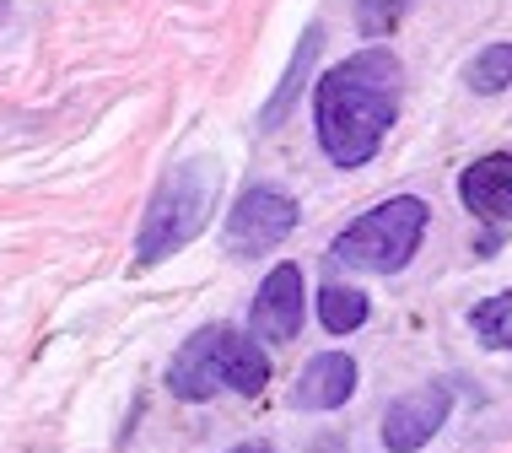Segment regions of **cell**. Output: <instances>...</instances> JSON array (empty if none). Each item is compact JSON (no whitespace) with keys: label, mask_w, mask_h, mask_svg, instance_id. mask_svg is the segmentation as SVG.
Listing matches in <instances>:
<instances>
[{"label":"cell","mask_w":512,"mask_h":453,"mask_svg":"<svg viewBox=\"0 0 512 453\" xmlns=\"http://www.w3.org/2000/svg\"><path fill=\"white\" fill-rule=\"evenodd\" d=\"M399 92H405V65L389 49H356L335 71L318 76L313 87V125L318 146L335 168H367L383 151V135L399 119Z\"/></svg>","instance_id":"obj_1"},{"label":"cell","mask_w":512,"mask_h":453,"mask_svg":"<svg viewBox=\"0 0 512 453\" xmlns=\"http://www.w3.org/2000/svg\"><path fill=\"white\" fill-rule=\"evenodd\" d=\"M216 189H221V173L211 157H195V162H178V168L157 184L146 216H141V238H135V259L141 265H157V259L178 254L184 243H195L205 222L216 211Z\"/></svg>","instance_id":"obj_2"},{"label":"cell","mask_w":512,"mask_h":453,"mask_svg":"<svg viewBox=\"0 0 512 453\" xmlns=\"http://www.w3.org/2000/svg\"><path fill=\"white\" fill-rule=\"evenodd\" d=\"M426 216L432 211L415 195H394V200L372 205L362 222H351L335 238V265L367 270V276H394V270H405L415 259V249H421Z\"/></svg>","instance_id":"obj_3"},{"label":"cell","mask_w":512,"mask_h":453,"mask_svg":"<svg viewBox=\"0 0 512 453\" xmlns=\"http://www.w3.org/2000/svg\"><path fill=\"white\" fill-rule=\"evenodd\" d=\"M297 200L281 195V189H248V195H238V205H232L227 216V249L238 259H259L270 254L275 243H286L297 232Z\"/></svg>","instance_id":"obj_4"},{"label":"cell","mask_w":512,"mask_h":453,"mask_svg":"<svg viewBox=\"0 0 512 453\" xmlns=\"http://www.w3.org/2000/svg\"><path fill=\"white\" fill-rule=\"evenodd\" d=\"M302 319H308V292H302V270L297 265H275L254 292V308H248V329L265 346H286L297 340Z\"/></svg>","instance_id":"obj_5"},{"label":"cell","mask_w":512,"mask_h":453,"mask_svg":"<svg viewBox=\"0 0 512 453\" xmlns=\"http://www.w3.org/2000/svg\"><path fill=\"white\" fill-rule=\"evenodd\" d=\"M448 410H453V394L442 389V383H426V389L399 394V400L383 410V448H389V453H415V448H426V443H432V437L442 432Z\"/></svg>","instance_id":"obj_6"},{"label":"cell","mask_w":512,"mask_h":453,"mask_svg":"<svg viewBox=\"0 0 512 453\" xmlns=\"http://www.w3.org/2000/svg\"><path fill=\"white\" fill-rule=\"evenodd\" d=\"M216 373H221V389L232 394H259L270 383V356H265V340L243 335V329L221 324L216 329Z\"/></svg>","instance_id":"obj_7"},{"label":"cell","mask_w":512,"mask_h":453,"mask_svg":"<svg viewBox=\"0 0 512 453\" xmlns=\"http://www.w3.org/2000/svg\"><path fill=\"white\" fill-rule=\"evenodd\" d=\"M356 394V356L345 351H318L297 378V410H340Z\"/></svg>","instance_id":"obj_8"},{"label":"cell","mask_w":512,"mask_h":453,"mask_svg":"<svg viewBox=\"0 0 512 453\" xmlns=\"http://www.w3.org/2000/svg\"><path fill=\"white\" fill-rule=\"evenodd\" d=\"M216 329L221 324H205L184 340V351L168 362V389L178 400H211L221 389V373H216Z\"/></svg>","instance_id":"obj_9"},{"label":"cell","mask_w":512,"mask_h":453,"mask_svg":"<svg viewBox=\"0 0 512 453\" xmlns=\"http://www.w3.org/2000/svg\"><path fill=\"white\" fill-rule=\"evenodd\" d=\"M459 195L475 216H512V151H491V157L469 162L459 178Z\"/></svg>","instance_id":"obj_10"},{"label":"cell","mask_w":512,"mask_h":453,"mask_svg":"<svg viewBox=\"0 0 512 453\" xmlns=\"http://www.w3.org/2000/svg\"><path fill=\"white\" fill-rule=\"evenodd\" d=\"M318 49H324V27L313 22L308 33L297 38V54H292V65H286L281 87L270 92V103H265V108H259V125H265V130H275V125H281V119L297 108V98L308 92V76H313V60H318Z\"/></svg>","instance_id":"obj_11"},{"label":"cell","mask_w":512,"mask_h":453,"mask_svg":"<svg viewBox=\"0 0 512 453\" xmlns=\"http://www.w3.org/2000/svg\"><path fill=\"white\" fill-rule=\"evenodd\" d=\"M372 313L367 292H356V286H318V324L329 329V335H351V329H362Z\"/></svg>","instance_id":"obj_12"},{"label":"cell","mask_w":512,"mask_h":453,"mask_svg":"<svg viewBox=\"0 0 512 453\" xmlns=\"http://www.w3.org/2000/svg\"><path fill=\"white\" fill-rule=\"evenodd\" d=\"M464 87L469 92H502V87H512V44H491V49H480L475 60L464 65Z\"/></svg>","instance_id":"obj_13"},{"label":"cell","mask_w":512,"mask_h":453,"mask_svg":"<svg viewBox=\"0 0 512 453\" xmlns=\"http://www.w3.org/2000/svg\"><path fill=\"white\" fill-rule=\"evenodd\" d=\"M469 329H475L486 346L512 351V292H496L491 302H480V308L469 313Z\"/></svg>","instance_id":"obj_14"},{"label":"cell","mask_w":512,"mask_h":453,"mask_svg":"<svg viewBox=\"0 0 512 453\" xmlns=\"http://www.w3.org/2000/svg\"><path fill=\"white\" fill-rule=\"evenodd\" d=\"M405 11H410V0H356V33L367 44H378V38H389L405 22Z\"/></svg>","instance_id":"obj_15"},{"label":"cell","mask_w":512,"mask_h":453,"mask_svg":"<svg viewBox=\"0 0 512 453\" xmlns=\"http://www.w3.org/2000/svg\"><path fill=\"white\" fill-rule=\"evenodd\" d=\"M232 453H275V448H270V443H238Z\"/></svg>","instance_id":"obj_16"}]
</instances>
